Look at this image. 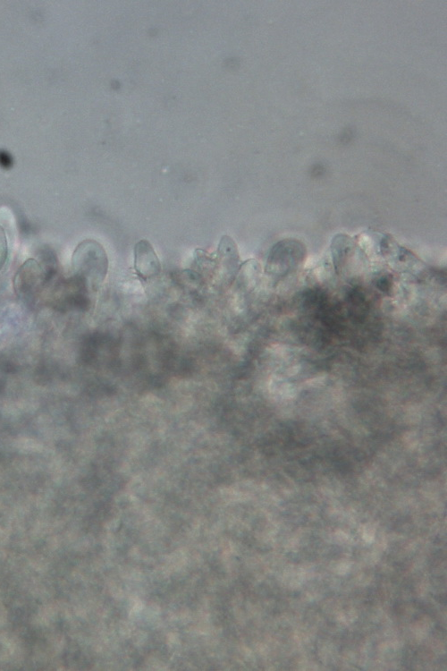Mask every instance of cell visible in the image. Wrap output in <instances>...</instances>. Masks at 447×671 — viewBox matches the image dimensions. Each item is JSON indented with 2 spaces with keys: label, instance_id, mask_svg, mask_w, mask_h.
Returning a JSON list of instances; mask_svg holds the SVG:
<instances>
[{
  "label": "cell",
  "instance_id": "3",
  "mask_svg": "<svg viewBox=\"0 0 447 671\" xmlns=\"http://www.w3.org/2000/svg\"><path fill=\"white\" fill-rule=\"evenodd\" d=\"M217 256L220 266H222L224 269H226L225 274H229V277H232L237 271L239 255L235 243L228 236H224L221 239L217 250Z\"/></svg>",
  "mask_w": 447,
  "mask_h": 671
},
{
  "label": "cell",
  "instance_id": "5",
  "mask_svg": "<svg viewBox=\"0 0 447 671\" xmlns=\"http://www.w3.org/2000/svg\"><path fill=\"white\" fill-rule=\"evenodd\" d=\"M378 286L380 287V289L386 292V290L391 286V282L386 278V276H384L379 280Z\"/></svg>",
  "mask_w": 447,
  "mask_h": 671
},
{
  "label": "cell",
  "instance_id": "2",
  "mask_svg": "<svg viewBox=\"0 0 447 671\" xmlns=\"http://www.w3.org/2000/svg\"><path fill=\"white\" fill-rule=\"evenodd\" d=\"M134 268L144 280L156 276L161 271L159 259L151 243L147 240H141L135 245Z\"/></svg>",
  "mask_w": 447,
  "mask_h": 671
},
{
  "label": "cell",
  "instance_id": "4",
  "mask_svg": "<svg viewBox=\"0 0 447 671\" xmlns=\"http://www.w3.org/2000/svg\"><path fill=\"white\" fill-rule=\"evenodd\" d=\"M8 254V245L4 228L0 225V271L3 268Z\"/></svg>",
  "mask_w": 447,
  "mask_h": 671
},
{
  "label": "cell",
  "instance_id": "1",
  "mask_svg": "<svg viewBox=\"0 0 447 671\" xmlns=\"http://www.w3.org/2000/svg\"><path fill=\"white\" fill-rule=\"evenodd\" d=\"M75 275L91 287H98L104 281L108 259L102 246L92 240L80 242L72 255Z\"/></svg>",
  "mask_w": 447,
  "mask_h": 671
}]
</instances>
